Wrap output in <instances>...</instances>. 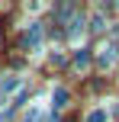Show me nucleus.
Segmentation results:
<instances>
[{
    "label": "nucleus",
    "instance_id": "1",
    "mask_svg": "<svg viewBox=\"0 0 119 122\" xmlns=\"http://www.w3.org/2000/svg\"><path fill=\"white\" fill-rule=\"evenodd\" d=\"M19 87H23V80L13 77V74H6V77L0 80V97H10V93H13V90H19Z\"/></svg>",
    "mask_w": 119,
    "mask_h": 122
},
{
    "label": "nucleus",
    "instance_id": "2",
    "mask_svg": "<svg viewBox=\"0 0 119 122\" xmlns=\"http://www.w3.org/2000/svg\"><path fill=\"white\" fill-rule=\"evenodd\" d=\"M39 42H42V26L32 23L29 32H26V48H39Z\"/></svg>",
    "mask_w": 119,
    "mask_h": 122
},
{
    "label": "nucleus",
    "instance_id": "3",
    "mask_svg": "<svg viewBox=\"0 0 119 122\" xmlns=\"http://www.w3.org/2000/svg\"><path fill=\"white\" fill-rule=\"evenodd\" d=\"M113 58H116V45H103V48H100V64L109 67V64H113Z\"/></svg>",
    "mask_w": 119,
    "mask_h": 122
},
{
    "label": "nucleus",
    "instance_id": "4",
    "mask_svg": "<svg viewBox=\"0 0 119 122\" xmlns=\"http://www.w3.org/2000/svg\"><path fill=\"white\" fill-rule=\"evenodd\" d=\"M87 64H90V55H87V51H77V55H74V67H77V71H84Z\"/></svg>",
    "mask_w": 119,
    "mask_h": 122
},
{
    "label": "nucleus",
    "instance_id": "5",
    "mask_svg": "<svg viewBox=\"0 0 119 122\" xmlns=\"http://www.w3.org/2000/svg\"><path fill=\"white\" fill-rule=\"evenodd\" d=\"M64 103H68V90H64V87H55V106L61 109Z\"/></svg>",
    "mask_w": 119,
    "mask_h": 122
},
{
    "label": "nucleus",
    "instance_id": "6",
    "mask_svg": "<svg viewBox=\"0 0 119 122\" xmlns=\"http://www.w3.org/2000/svg\"><path fill=\"white\" fill-rule=\"evenodd\" d=\"M87 122H106V112H103V109H93L87 116Z\"/></svg>",
    "mask_w": 119,
    "mask_h": 122
},
{
    "label": "nucleus",
    "instance_id": "7",
    "mask_svg": "<svg viewBox=\"0 0 119 122\" xmlns=\"http://www.w3.org/2000/svg\"><path fill=\"white\" fill-rule=\"evenodd\" d=\"M39 119H42V109H29V112H26V119H23V122H39Z\"/></svg>",
    "mask_w": 119,
    "mask_h": 122
},
{
    "label": "nucleus",
    "instance_id": "8",
    "mask_svg": "<svg viewBox=\"0 0 119 122\" xmlns=\"http://www.w3.org/2000/svg\"><path fill=\"white\" fill-rule=\"evenodd\" d=\"M116 32H119V29H116Z\"/></svg>",
    "mask_w": 119,
    "mask_h": 122
}]
</instances>
